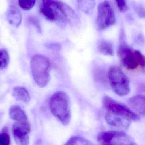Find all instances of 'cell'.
<instances>
[{"mask_svg":"<svg viewBox=\"0 0 145 145\" xmlns=\"http://www.w3.org/2000/svg\"><path fill=\"white\" fill-rule=\"evenodd\" d=\"M50 110L53 116L65 126L70 122L71 115L69 99L66 93L59 91L54 93L49 101Z\"/></svg>","mask_w":145,"mask_h":145,"instance_id":"1","label":"cell"},{"mask_svg":"<svg viewBox=\"0 0 145 145\" xmlns=\"http://www.w3.org/2000/svg\"><path fill=\"white\" fill-rule=\"evenodd\" d=\"M31 68L36 83L40 88L46 87L51 79L50 62L46 56L35 54L31 58Z\"/></svg>","mask_w":145,"mask_h":145,"instance_id":"2","label":"cell"},{"mask_svg":"<svg viewBox=\"0 0 145 145\" xmlns=\"http://www.w3.org/2000/svg\"><path fill=\"white\" fill-rule=\"evenodd\" d=\"M110 85L113 92L120 96H124L130 93L128 78L119 67L112 66L108 72Z\"/></svg>","mask_w":145,"mask_h":145,"instance_id":"3","label":"cell"},{"mask_svg":"<svg viewBox=\"0 0 145 145\" xmlns=\"http://www.w3.org/2000/svg\"><path fill=\"white\" fill-rule=\"evenodd\" d=\"M97 140L100 145H138L126 131L110 130L100 133Z\"/></svg>","mask_w":145,"mask_h":145,"instance_id":"4","label":"cell"},{"mask_svg":"<svg viewBox=\"0 0 145 145\" xmlns=\"http://www.w3.org/2000/svg\"><path fill=\"white\" fill-rule=\"evenodd\" d=\"M102 105L108 112L122 117L132 122L140 121V116L136 114L130 107L116 101L110 96L103 97Z\"/></svg>","mask_w":145,"mask_h":145,"instance_id":"5","label":"cell"},{"mask_svg":"<svg viewBox=\"0 0 145 145\" xmlns=\"http://www.w3.org/2000/svg\"><path fill=\"white\" fill-rule=\"evenodd\" d=\"M116 17L108 1L101 3L98 6L96 25L99 31H103L115 24Z\"/></svg>","mask_w":145,"mask_h":145,"instance_id":"6","label":"cell"},{"mask_svg":"<svg viewBox=\"0 0 145 145\" xmlns=\"http://www.w3.org/2000/svg\"><path fill=\"white\" fill-rule=\"evenodd\" d=\"M118 54L121 63L129 70H134L138 66L134 52L130 48L125 40L123 30L121 31V39L118 47Z\"/></svg>","mask_w":145,"mask_h":145,"instance_id":"7","label":"cell"},{"mask_svg":"<svg viewBox=\"0 0 145 145\" xmlns=\"http://www.w3.org/2000/svg\"><path fill=\"white\" fill-rule=\"evenodd\" d=\"M29 121L16 122L12 126V133L17 145H29V134L31 132Z\"/></svg>","mask_w":145,"mask_h":145,"instance_id":"8","label":"cell"},{"mask_svg":"<svg viewBox=\"0 0 145 145\" xmlns=\"http://www.w3.org/2000/svg\"><path fill=\"white\" fill-rule=\"evenodd\" d=\"M42 3L49 5L55 16V22L61 28H64L68 22L64 11L63 2L58 0H42Z\"/></svg>","mask_w":145,"mask_h":145,"instance_id":"9","label":"cell"},{"mask_svg":"<svg viewBox=\"0 0 145 145\" xmlns=\"http://www.w3.org/2000/svg\"><path fill=\"white\" fill-rule=\"evenodd\" d=\"M106 121L108 125L117 129V130L126 131L131 126L132 122L122 117L107 112L105 116Z\"/></svg>","mask_w":145,"mask_h":145,"instance_id":"10","label":"cell"},{"mask_svg":"<svg viewBox=\"0 0 145 145\" xmlns=\"http://www.w3.org/2000/svg\"><path fill=\"white\" fill-rule=\"evenodd\" d=\"M129 107L139 116H145V96L142 95H134L128 100Z\"/></svg>","mask_w":145,"mask_h":145,"instance_id":"11","label":"cell"},{"mask_svg":"<svg viewBox=\"0 0 145 145\" xmlns=\"http://www.w3.org/2000/svg\"><path fill=\"white\" fill-rule=\"evenodd\" d=\"M6 18L9 24L15 27L19 26L22 21L21 12L16 7H10L7 11Z\"/></svg>","mask_w":145,"mask_h":145,"instance_id":"12","label":"cell"},{"mask_svg":"<svg viewBox=\"0 0 145 145\" xmlns=\"http://www.w3.org/2000/svg\"><path fill=\"white\" fill-rule=\"evenodd\" d=\"M9 116L10 118L16 122L28 121V118L24 111L18 105H13L9 108Z\"/></svg>","mask_w":145,"mask_h":145,"instance_id":"13","label":"cell"},{"mask_svg":"<svg viewBox=\"0 0 145 145\" xmlns=\"http://www.w3.org/2000/svg\"><path fill=\"white\" fill-rule=\"evenodd\" d=\"M13 96L16 100L24 102H28L30 96L28 90L24 87L16 86L13 89Z\"/></svg>","mask_w":145,"mask_h":145,"instance_id":"14","label":"cell"},{"mask_svg":"<svg viewBox=\"0 0 145 145\" xmlns=\"http://www.w3.org/2000/svg\"><path fill=\"white\" fill-rule=\"evenodd\" d=\"M78 7L83 12L89 14L93 11L95 5V0H77Z\"/></svg>","mask_w":145,"mask_h":145,"instance_id":"15","label":"cell"},{"mask_svg":"<svg viewBox=\"0 0 145 145\" xmlns=\"http://www.w3.org/2000/svg\"><path fill=\"white\" fill-rule=\"evenodd\" d=\"M98 49L101 53L106 56H113L114 55V48L112 44L106 41L101 42L98 46Z\"/></svg>","mask_w":145,"mask_h":145,"instance_id":"16","label":"cell"},{"mask_svg":"<svg viewBox=\"0 0 145 145\" xmlns=\"http://www.w3.org/2000/svg\"><path fill=\"white\" fill-rule=\"evenodd\" d=\"M64 145H94L89 140L80 136H73L69 139Z\"/></svg>","mask_w":145,"mask_h":145,"instance_id":"17","label":"cell"},{"mask_svg":"<svg viewBox=\"0 0 145 145\" xmlns=\"http://www.w3.org/2000/svg\"><path fill=\"white\" fill-rule=\"evenodd\" d=\"M9 57L8 53L4 49L0 50V69H5L8 65Z\"/></svg>","mask_w":145,"mask_h":145,"instance_id":"18","label":"cell"},{"mask_svg":"<svg viewBox=\"0 0 145 145\" xmlns=\"http://www.w3.org/2000/svg\"><path fill=\"white\" fill-rule=\"evenodd\" d=\"M10 143V136L7 128H4L0 133V145H9Z\"/></svg>","mask_w":145,"mask_h":145,"instance_id":"19","label":"cell"},{"mask_svg":"<svg viewBox=\"0 0 145 145\" xmlns=\"http://www.w3.org/2000/svg\"><path fill=\"white\" fill-rule=\"evenodd\" d=\"M36 0H18L20 7L24 10H29L32 8L35 4Z\"/></svg>","mask_w":145,"mask_h":145,"instance_id":"20","label":"cell"},{"mask_svg":"<svg viewBox=\"0 0 145 145\" xmlns=\"http://www.w3.org/2000/svg\"><path fill=\"white\" fill-rule=\"evenodd\" d=\"M134 52L139 65H140L143 71L145 72V55L138 50H135Z\"/></svg>","mask_w":145,"mask_h":145,"instance_id":"21","label":"cell"},{"mask_svg":"<svg viewBox=\"0 0 145 145\" xmlns=\"http://www.w3.org/2000/svg\"><path fill=\"white\" fill-rule=\"evenodd\" d=\"M134 10L141 18H145V8L140 4H134L133 5Z\"/></svg>","mask_w":145,"mask_h":145,"instance_id":"22","label":"cell"},{"mask_svg":"<svg viewBox=\"0 0 145 145\" xmlns=\"http://www.w3.org/2000/svg\"><path fill=\"white\" fill-rule=\"evenodd\" d=\"M29 21L31 24H32L35 27H36L38 32L40 33L41 32L42 29L40 23L37 17L35 16H30L29 18Z\"/></svg>","mask_w":145,"mask_h":145,"instance_id":"23","label":"cell"},{"mask_svg":"<svg viewBox=\"0 0 145 145\" xmlns=\"http://www.w3.org/2000/svg\"><path fill=\"white\" fill-rule=\"evenodd\" d=\"M116 1L120 12L124 13L127 11L128 7L126 0H116Z\"/></svg>","mask_w":145,"mask_h":145,"instance_id":"24","label":"cell"}]
</instances>
